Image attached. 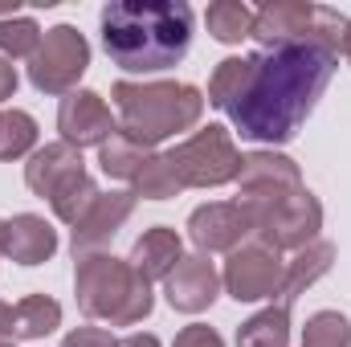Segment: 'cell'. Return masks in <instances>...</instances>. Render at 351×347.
<instances>
[{
	"label": "cell",
	"instance_id": "cell-1",
	"mask_svg": "<svg viewBox=\"0 0 351 347\" xmlns=\"http://www.w3.org/2000/svg\"><path fill=\"white\" fill-rule=\"evenodd\" d=\"M339 66V53L315 45V41H294L265 49L254 62V78L245 94L225 110L241 139L254 143H290L298 127L311 119L315 102L331 86V74Z\"/></svg>",
	"mask_w": 351,
	"mask_h": 347
},
{
	"label": "cell",
	"instance_id": "cell-2",
	"mask_svg": "<svg viewBox=\"0 0 351 347\" xmlns=\"http://www.w3.org/2000/svg\"><path fill=\"white\" fill-rule=\"evenodd\" d=\"M106 58L127 74H160L180 66L192 45L188 0H110L102 8Z\"/></svg>",
	"mask_w": 351,
	"mask_h": 347
},
{
	"label": "cell",
	"instance_id": "cell-3",
	"mask_svg": "<svg viewBox=\"0 0 351 347\" xmlns=\"http://www.w3.org/2000/svg\"><path fill=\"white\" fill-rule=\"evenodd\" d=\"M119 131L143 147H156L180 131H192L204 115V94L188 82H114Z\"/></svg>",
	"mask_w": 351,
	"mask_h": 347
},
{
	"label": "cell",
	"instance_id": "cell-4",
	"mask_svg": "<svg viewBox=\"0 0 351 347\" xmlns=\"http://www.w3.org/2000/svg\"><path fill=\"white\" fill-rule=\"evenodd\" d=\"M74 298L86 319H110L114 327H135L152 315L156 294L131 261L114 254H82L74 274Z\"/></svg>",
	"mask_w": 351,
	"mask_h": 347
},
{
	"label": "cell",
	"instance_id": "cell-5",
	"mask_svg": "<svg viewBox=\"0 0 351 347\" xmlns=\"http://www.w3.org/2000/svg\"><path fill=\"white\" fill-rule=\"evenodd\" d=\"M254 217V237L265 241L269 250H306L319 241L323 229V204L306 188L286 192L278 200H241Z\"/></svg>",
	"mask_w": 351,
	"mask_h": 347
},
{
	"label": "cell",
	"instance_id": "cell-6",
	"mask_svg": "<svg viewBox=\"0 0 351 347\" xmlns=\"http://www.w3.org/2000/svg\"><path fill=\"white\" fill-rule=\"evenodd\" d=\"M180 188H221L241 172V152L233 143V135L217 123H208L204 131H196L192 139L176 143L164 156Z\"/></svg>",
	"mask_w": 351,
	"mask_h": 347
},
{
	"label": "cell",
	"instance_id": "cell-7",
	"mask_svg": "<svg viewBox=\"0 0 351 347\" xmlns=\"http://www.w3.org/2000/svg\"><path fill=\"white\" fill-rule=\"evenodd\" d=\"M90 66V45L74 25H53L29 58V82L41 94H70Z\"/></svg>",
	"mask_w": 351,
	"mask_h": 347
},
{
	"label": "cell",
	"instance_id": "cell-8",
	"mask_svg": "<svg viewBox=\"0 0 351 347\" xmlns=\"http://www.w3.org/2000/svg\"><path fill=\"white\" fill-rule=\"evenodd\" d=\"M282 274H286V261L278 258V250L250 237L245 246H237L229 254L221 282L237 302H262V298H274L282 290Z\"/></svg>",
	"mask_w": 351,
	"mask_h": 347
},
{
	"label": "cell",
	"instance_id": "cell-9",
	"mask_svg": "<svg viewBox=\"0 0 351 347\" xmlns=\"http://www.w3.org/2000/svg\"><path fill=\"white\" fill-rule=\"evenodd\" d=\"M188 237L196 254H233L254 237V217L241 200H213L188 217Z\"/></svg>",
	"mask_w": 351,
	"mask_h": 347
},
{
	"label": "cell",
	"instance_id": "cell-10",
	"mask_svg": "<svg viewBox=\"0 0 351 347\" xmlns=\"http://www.w3.org/2000/svg\"><path fill=\"white\" fill-rule=\"evenodd\" d=\"M58 131H62V143L82 152V147H102L119 131V123L94 90H70L58 106Z\"/></svg>",
	"mask_w": 351,
	"mask_h": 347
},
{
	"label": "cell",
	"instance_id": "cell-11",
	"mask_svg": "<svg viewBox=\"0 0 351 347\" xmlns=\"http://www.w3.org/2000/svg\"><path fill=\"white\" fill-rule=\"evenodd\" d=\"M164 294L172 302V311L184 315H200L217 302L221 294V274L208 261V254H184L176 261V270L164 278Z\"/></svg>",
	"mask_w": 351,
	"mask_h": 347
},
{
	"label": "cell",
	"instance_id": "cell-12",
	"mask_svg": "<svg viewBox=\"0 0 351 347\" xmlns=\"http://www.w3.org/2000/svg\"><path fill=\"white\" fill-rule=\"evenodd\" d=\"M237 184H241V200H278V196L302 188V172L290 156L250 152V156H241Z\"/></svg>",
	"mask_w": 351,
	"mask_h": 347
},
{
	"label": "cell",
	"instance_id": "cell-13",
	"mask_svg": "<svg viewBox=\"0 0 351 347\" xmlns=\"http://www.w3.org/2000/svg\"><path fill=\"white\" fill-rule=\"evenodd\" d=\"M135 213V192H98V200L86 208V217L74 225V258L102 254V246L127 225Z\"/></svg>",
	"mask_w": 351,
	"mask_h": 347
},
{
	"label": "cell",
	"instance_id": "cell-14",
	"mask_svg": "<svg viewBox=\"0 0 351 347\" xmlns=\"http://www.w3.org/2000/svg\"><path fill=\"white\" fill-rule=\"evenodd\" d=\"M0 254L12 258L16 265H41V261H49L58 254V233L45 217L16 213L0 229Z\"/></svg>",
	"mask_w": 351,
	"mask_h": 347
},
{
	"label": "cell",
	"instance_id": "cell-15",
	"mask_svg": "<svg viewBox=\"0 0 351 347\" xmlns=\"http://www.w3.org/2000/svg\"><path fill=\"white\" fill-rule=\"evenodd\" d=\"M315 21V4L306 0H269L254 12V41H262L265 49H278V45H294L306 37Z\"/></svg>",
	"mask_w": 351,
	"mask_h": 347
},
{
	"label": "cell",
	"instance_id": "cell-16",
	"mask_svg": "<svg viewBox=\"0 0 351 347\" xmlns=\"http://www.w3.org/2000/svg\"><path fill=\"white\" fill-rule=\"evenodd\" d=\"M86 172V164H82V152L78 147H70V143H45V147H37L33 156H29V164H25V184H29V192H37V196H53L70 176Z\"/></svg>",
	"mask_w": 351,
	"mask_h": 347
},
{
	"label": "cell",
	"instance_id": "cell-17",
	"mask_svg": "<svg viewBox=\"0 0 351 347\" xmlns=\"http://www.w3.org/2000/svg\"><path fill=\"white\" fill-rule=\"evenodd\" d=\"M180 258H184L180 233L168 229V225H156V229H147V233L135 241V250H131V270L143 274L147 282H160V278H168L176 270Z\"/></svg>",
	"mask_w": 351,
	"mask_h": 347
},
{
	"label": "cell",
	"instance_id": "cell-18",
	"mask_svg": "<svg viewBox=\"0 0 351 347\" xmlns=\"http://www.w3.org/2000/svg\"><path fill=\"white\" fill-rule=\"evenodd\" d=\"M331 265H335V246H331V241H315V246L298 250V258L286 261V274H282V290H278L282 307H294V298H298L311 282H319Z\"/></svg>",
	"mask_w": 351,
	"mask_h": 347
},
{
	"label": "cell",
	"instance_id": "cell-19",
	"mask_svg": "<svg viewBox=\"0 0 351 347\" xmlns=\"http://www.w3.org/2000/svg\"><path fill=\"white\" fill-rule=\"evenodd\" d=\"M62 327V307L49 294H29L12 307V344L16 339H45Z\"/></svg>",
	"mask_w": 351,
	"mask_h": 347
},
{
	"label": "cell",
	"instance_id": "cell-20",
	"mask_svg": "<svg viewBox=\"0 0 351 347\" xmlns=\"http://www.w3.org/2000/svg\"><path fill=\"white\" fill-rule=\"evenodd\" d=\"M237 347H290V307H265L237 327Z\"/></svg>",
	"mask_w": 351,
	"mask_h": 347
},
{
	"label": "cell",
	"instance_id": "cell-21",
	"mask_svg": "<svg viewBox=\"0 0 351 347\" xmlns=\"http://www.w3.org/2000/svg\"><path fill=\"white\" fill-rule=\"evenodd\" d=\"M147 160H152V147L135 143V139L123 135V131H114V135L98 147V168L110 176V180H135Z\"/></svg>",
	"mask_w": 351,
	"mask_h": 347
},
{
	"label": "cell",
	"instance_id": "cell-22",
	"mask_svg": "<svg viewBox=\"0 0 351 347\" xmlns=\"http://www.w3.org/2000/svg\"><path fill=\"white\" fill-rule=\"evenodd\" d=\"M254 62H258V53H250V58H225V62L213 70V78H208V106L229 110V106L245 94V86H250Z\"/></svg>",
	"mask_w": 351,
	"mask_h": 347
},
{
	"label": "cell",
	"instance_id": "cell-23",
	"mask_svg": "<svg viewBox=\"0 0 351 347\" xmlns=\"http://www.w3.org/2000/svg\"><path fill=\"white\" fill-rule=\"evenodd\" d=\"M204 25L221 45H237L254 33V8L245 0H217V4H208Z\"/></svg>",
	"mask_w": 351,
	"mask_h": 347
},
{
	"label": "cell",
	"instance_id": "cell-24",
	"mask_svg": "<svg viewBox=\"0 0 351 347\" xmlns=\"http://www.w3.org/2000/svg\"><path fill=\"white\" fill-rule=\"evenodd\" d=\"M98 200V188H94V180L86 172L70 176L53 196H49V204H53V217L58 221H66V225H78L82 217H86V208Z\"/></svg>",
	"mask_w": 351,
	"mask_h": 347
},
{
	"label": "cell",
	"instance_id": "cell-25",
	"mask_svg": "<svg viewBox=\"0 0 351 347\" xmlns=\"http://www.w3.org/2000/svg\"><path fill=\"white\" fill-rule=\"evenodd\" d=\"M37 143V119L29 110H4L0 115V160H21Z\"/></svg>",
	"mask_w": 351,
	"mask_h": 347
},
{
	"label": "cell",
	"instance_id": "cell-26",
	"mask_svg": "<svg viewBox=\"0 0 351 347\" xmlns=\"http://www.w3.org/2000/svg\"><path fill=\"white\" fill-rule=\"evenodd\" d=\"M302 347H351V323L339 311H319L302 327Z\"/></svg>",
	"mask_w": 351,
	"mask_h": 347
},
{
	"label": "cell",
	"instance_id": "cell-27",
	"mask_svg": "<svg viewBox=\"0 0 351 347\" xmlns=\"http://www.w3.org/2000/svg\"><path fill=\"white\" fill-rule=\"evenodd\" d=\"M41 29L33 16H0V53L8 58H33L41 45Z\"/></svg>",
	"mask_w": 351,
	"mask_h": 347
},
{
	"label": "cell",
	"instance_id": "cell-28",
	"mask_svg": "<svg viewBox=\"0 0 351 347\" xmlns=\"http://www.w3.org/2000/svg\"><path fill=\"white\" fill-rule=\"evenodd\" d=\"M131 184H135V196H147V200H168V196L180 192V180L172 176L168 160L156 156V152H152V160L139 168V176H135Z\"/></svg>",
	"mask_w": 351,
	"mask_h": 347
},
{
	"label": "cell",
	"instance_id": "cell-29",
	"mask_svg": "<svg viewBox=\"0 0 351 347\" xmlns=\"http://www.w3.org/2000/svg\"><path fill=\"white\" fill-rule=\"evenodd\" d=\"M62 347H123L110 331H102V327H78V331H70Z\"/></svg>",
	"mask_w": 351,
	"mask_h": 347
},
{
	"label": "cell",
	"instance_id": "cell-30",
	"mask_svg": "<svg viewBox=\"0 0 351 347\" xmlns=\"http://www.w3.org/2000/svg\"><path fill=\"white\" fill-rule=\"evenodd\" d=\"M172 347H225V339H221L213 327H204V323H192V327H184V331L176 335Z\"/></svg>",
	"mask_w": 351,
	"mask_h": 347
},
{
	"label": "cell",
	"instance_id": "cell-31",
	"mask_svg": "<svg viewBox=\"0 0 351 347\" xmlns=\"http://www.w3.org/2000/svg\"><path fill=\"white\" fill-rule=\"evenodd\" d=\"M16 94V66L8 58H0V102Z\"/></svg>",
	"mask_w": 351,
	"mask_h": 347
},
{
	"label": "cell",
	"instance_id": "cell-32",
	"mask_svg": "<svg viewBox=\"0 0 351 347\" xmlns=\"http://www.w3.org/2000/svg\"><path fill=\"white\" fill-rule=\"evenodd\" d=\"M12 344V307L8 302H0V344Z\"/></svg>",
	"mask_w": 351,
	"mask_h": 347
},
{
	"label": "cell",
	"instance_id": "cell-33",
	"mask_svg": "<svg viewBox=\"0 0 351 347\" xmlns=\"http://www.w3.org/2000/svg\"><path fill=\"white\" fill-rule=\"evenodd\" d=\"M123 347H160L156 335H131V339H123Z\"/></svg>",
	"mask_w": 351,
	"mask_h": 347
},
{
	"label": "cell",
	"instance_id": "cell-34",
	"mask_svg": "<svg viewBox=\"0 0 351 347\" xmlns=\"http://www.w3.org/2000/svg\"><path fill=\"white\" fill-rule=\"evenodd\" d=\"M343 53H348V62H351V21H348V33H343Z\"/></svg>",
	"mask_w": 351,
	"mask_h": 347
},
{
	"label": "cell",
	"instance_id": "cell-35",
	"mask_svg": "<svg viewBox=\"0 0 351 347\" xmlns=\"http://www.w3.org/2000/svg\"><path fill=\"white\" fill-rule=\"evenodd\" d=\"M0 347H16V344H8V339H4V344H0Z\"/></svg>",
	"mask_w": 351,
	"mask_h": 347
},
{
	"label": "cell",
	"instance_id": "cell-36",
	"mask_svg": "<svg viewBox=\"0 0 351 347\" xmlns=\"http://www.w3.org/2000/svg\"><path fill=\"white\" fill-rule=\"evenodd\" d=\"M0 229H4V221H0Z\"/></svg>",
	"mask_w": 351,
	"mask_h": 347
}]
</instances>
